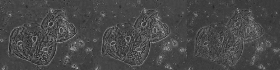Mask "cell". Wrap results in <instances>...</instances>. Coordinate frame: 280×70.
<instances>
[{"label":"cell","instance_id":"obj_4","mask_svg":"<svg viewBox=\"0 0 280 70\" xmlns=\"http://www.w3.org/2000/svg\"><path fill=\"white\" fill-rule=\"evenodd\" d=\"M57 42L55 38L48 36L38 44L30 61L40 66L48 65L55 53Z\"/></svg>","mask_w":280,"mask_h":70},{"label":"cell","instance_id":"obj_2","mask_svg":"<svg viewBox=\"0 0 280 70\" xmlns=\"http://www.w3.org/2000/svg\"><path fill=\"white\" fill-rule=\"evenodd\" d=\"M23 35L26 60L30 61L38 44L47 35L40 25L36 23L24 24Z\"/></svg>","mask_w":280,"mask_h":70},{"label":"cell","instance_id":"obj_6","mask_svg":"<svg viewBox=\"0 0 280 70\" xmlns=\"http://www.w3.org/2000/svg\"><path fill=\"white\" fill-rule=\"evenodd\" d=\"M157 18L156 11L152 10L143 11L136 20L134 26L142 36L149 39L151 27Z\"/></svg>","mask_w":280,"mask_h":70},{"label":"cell","instance_id":"obj_9","mask_svg":"<svg viewBox=\"0 0 280 70\" xmlns=\"http://www.w3.org/2000/svg\"><path fill=\"white\" fill-rule=\"evenodd\" d=\"M169 33L170 30L166 25L157 18L151 27L149 39L150 42H156L166 37Z\"/></svg>","mask_w":280,"mask_h":70},{"label":"cell","instance_id":"obj_8","mask_svg":"<svg viewBox=\"0 0 280 70\" xmlns=\"http://www.w3.org/2000/svg\"><path fill=\"white\" fill-rule=\"evenodd\" d=\"M77 30L72 24L66 20L65 17L59 21L56 31V39L57 42L65 41L72 38L76 34Z\"/></svg>","mask_w":280,"mask_h":70},{"label":"cell","instance_id":"obj_5","mask_svg":"<svg viewBox=\"0 0 280 70\" xmlns=\"http://www.w3.org/2000/svg\"><path fill=\"white\" fill-rule=\"evenodd\" d=\"M23 28V26L16 27L12 32L9 38L8 54L10 56L15 55L26 60L25 52Z\"/></svg>","mask_w":280,"mask_h":70},{"label":"cell","instance_id":"obj_1","mask_svg":"<svg viewBox=\"0 0 280 70\" xmlns=\"http://www.w3.org/2000/svg\"><path fill=\"white\" fill-rule=\"evenodd\" d=\"M140 33L129 23L119 24L107 29L103 37L102 53L124 61L132 43Z\"/></svg>","mask_w":280,"mask_h":70},{"label":"cell","instance_id":"obj_3","mask_svg":"<svg viewBox=\"0 0 280 70\" xmlns=\"http://www.w3.org/2000/svg\"><path fill=\"white\" fill-rule=\"evenodd\" d=\"M150 42L148 38L140 34L131 44L124 62L132 65L142 64L149 53Z\"/></svg>","mask_w":280,"mask_h":70},{"label":"cell","instance_id":"obj_7","mask_svg":"<svg viewBox=\"0 0 280 70\" xmlns=\"http://www.w3.org/2000/svg\"><path fill=\"white\" fill-rule=\"evenodd\" d=\"M65 17L63 12L60 10L50 11L42 21L41 26L47 35L56 38V31L59 21Z\"/></svg>","mask_w":280,"mask_h":70}]
</instances>
